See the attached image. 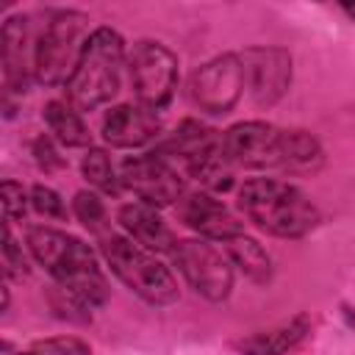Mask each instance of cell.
Masks as SVG:
<instances>
[{
	"label": "cell",
	"instance_id": "cell-1",
	"mask_svg": "<svg viewBox=\"0 0 355 355\" xmlns=\"http://www.w3.org/2000/svg\"><path fill=\"white\" fill-rule=\"evenodd\" d=\"M28 250L58 280V286L80 300L86 308H97L108 300L105 275L89 244H83L80 239L39 225L28 230Z\"/></svg>",
	"mask_w": 355,
	"mask_h": 355
},
{
	"label": "cell",
	"instance_id": "cell-2",
	"mask_svg": "<svg viewBox=\"0 0 355 355\" xmlns=\"http://www.w3.org/2000/svg\"><path fill=\"white\" fill-rule=\"evenodd\" d=\"M239 208L244 216L280 239H297L316 227L319 211L305 191L277 178H250L239 189Z\"/></svg>",
	"mask_w": 355,
	"mask_h": 355
},
{
	"label": "cell",
	"instance_id": "cell-3",
	"mask_svg": "<svg viewBox=\"0 0 355 355\" xmlns=\"http://www.w3.org/2000/svg\"><path fill=\"white\" fill-rule=\"evenodd\" d=\"M172 166H183L189 178H194L205 191H227L236 178V164L227 155L225 133L205 128L194 119H183L155 150Z\"/></svg>",
	"mask_w": 355,
	"mask_h": 355
},
{
	"label": "cell",
	"instance_id": "cell-4",
	"mask_svg": "<svg viewBox=\"0 0 355 355\" xmlns=\"http://www.w3.org/2000/svg\"><path fill=\"white\" fill-rule=\"evenodd\" d=\"M125 67V42L114 28H94L83 44L80 61L67 80V103L78 111H94L119 92Z\"/></svg>",
	"mask_w": 355,
	"mask_h": 355
},
{
	"label": "cell",
	"instance_id": "cell-5",
	"mask_svg": "<svg viewBox=\"0 0 355 355\" xmlns=\"http://www.w3.org/2000/svg\"><path fill=\"white\" fill-rule=\"evenodd\" d=\"M103 258L111 272L144 302L150 305H169L178 300V283L172 272L128 236H105L103 239Z\"/></svg>",
	"mask_w": 355,
	"mask_h": 355
},
{
	"label": "cell",
	"instance_id": "cell-6",
	"mask_svg": "<svg viewBox=\"0 0 355 355\" xmlns=\"http://www.w3.org/2000/svg\"><path fill=\"white\" fill-rule=\"evenodd\" d=\"M86 22L89 19L80 11H58L47 19L44 31L36 39V58H33V78L39 83L67 86L89 39Z\"/></svg>",
	"mask_w": 355,
	"mask_h": 355
},
{
	"label": "cell",
	"instance_id": "cell-7",
	"mask_svg": "<svg viewBox=\"0 0 355 355\" xmlns=\"http://www.w3.org/2000/svg\"><path fill=\"white\" fill-rule=\"evenodd\" d=\"M128 75L136 103L150 111H164L178 89V55L161 42L141 39L128 55Z\"/></svg>",
	"mask_w": 355,
	"mask_h": 355
},
{
	"label": "cell",
	"instance_id": "cell-8",
	"mask_svg": "<svg viewBox=\"0 0 355 355\" xmlns=\"http://www.w3.org/2000/svg\"><path fill=\"white\" fill-rule=\"evenodd\" d=\"M169 255L178 272L200 297L211 302L227 300L233 288V263L208 239H180Z\"/></svg>",
	"mask_w": 355,
	"mask_h": 355
},
{
	"label": "cell",
	"instance_id": "cell-9",
	"mask_svg": "<svg viewBox=\"0 0 355 355\" xmlns=\"http://www.w3.org/2000/svg\"><path fill=\"white\" fill-rule=\"evenodd\" d=\"M244 67L236 53H222L202 67H197L189 78V97L191 103L214 116L233 111L239 97L244 94Z\"/></svg>",
	"mask_w": 355,
	"mask_h": 355
},
{
	"label": "cell",
	"instance_id": "cell-10",
	"mask_svg": "<svg viewBox=\"0 0 355 355\" xmlns=\"http://www.w3.org/2000/svg\"><path fill=\"white\" fill-rule=\"evenodd\" d=\"M119 178L122 189L133 191L139 202H147L153 208H166L186 197V183L180 172L158 153L125 158L119 166Z\"/></svg>",
	"mask_w": 355,
	"mask_h": 355
},
{
	"label": "cell",
	"instance_id": "cell-11",
	"mask_svg": "<svg viewBox=\"0 0 355 355\" xmlns=\"http://www.w3.org/2000/svg\"><path fill=\"white\" fill-rule=\"evenodd\" d=\"M244 86L255 105H275L291 86V55L280 47H247L241 55Z\"/></svg>",
	"mask_w": 355,
	"mask_h": 355
},
{
	"label": "cell",
	"instance_id": "cell-12",
	"mask_svg": "<svg viewBox=\"0 0 355 355\" xmlns=\"http://www.w3.org/2000/svg\"><path fill=\"white\" fill-rule=\"evenodd\" d=\"M227 155L236 166L244 169H280V153H283V130H277L269 122L250 119L239 122L225 133Z\"/></svg>",
	"mask_w": 355,
	"mask_h": 355
},
{
	"label": "cell",
	"instance_id": "cell-13",
	"mask_svg": "<svg viewBox=\"0 0 355 355\" xmlns=\"http://www.w3.org/2000/svg\"><path fill=\"white\" fill-rule=\"evenodd\" d=\"M178 214L186 227L200 233L208 241H227L239 233H244L241 222L211 194V191H191L178 202Z\"/></svg>",
	"mask_w": 355,
	"mask_h": 355
},
{
	"label": "cell",
	"instance_id": "cell-14",
	"mask_svg": "<svg viewBox=\"0 0 355 355\" xmlns=\"http://www.w3.org/2000/svg\"><path fill=\"white\" fill-rule=\"evenodd\" d=\"M0 55H3V80L8 92H25L33 75L36 44L31 39L28 17H8L0 33Z\"/></svg>",
	"mask_w": 355,
	"mask_h": 355
},
{
	"label": "cell",
	"instance_id": "cell-15",
	"mask_svg": "<svg viewBox=\"0 0 355 355\" xmlns=\"http://www.w3.org/2000/svg\"><path fill=\"white\" fill-rule=\"evenodd\" d=\"M158 130H161L158 114L144 108L141 103L114 105L103 119V139L119 150L141 147V144L153 141L158 136Z\"/></svg>",
	"mask_w": 355,
	"mask_h": 355
},
{
	"label": "cell",
	"instance_id": "cell-16",
	"mask_svg": "<svg viewBox=\"0 0 355 355\" xmlns=\"http://www.w3.org/2000/svg\"><path fill=\"white\" fill-rule=\"evenodd\" d=\"M116 219H119L122 230L128 233V239L136 241L139 247H144L147 252H172V247L178 244L175 233L169 230V225L164 222L158 208H153L147 202L122 205Z\"/></svg>",
	"mask_w": 355,
	"mask_h": 355
},
{
	"label": "cell",
	"instance_id": "cell-17",
	"mask_svg": "<svg viewBox=\"0 0 355 355\" xmlns=\"http://www.w3.org/2000/svg\"><path fill=\"white\" fill-rule=\"evenodd\" d=\"M308 330H311V319L305 313H297V316H291V319H286L269 330L239 338L233 347L241 355H286L288 349H294L305 338Z\"/></svg>",
	"mask_w": 355,
	"mask_h": 355
},
{
	"label": "cell",
	"instance_id": "cell-18",
	"mask_svg": "<svg viewBox=\"0 0 355 355\" xmlns=\"http://www.w3.org/2000/svg\"><path fill=\"white\" fill-rule=\"evenodd\" d=\"M324 164V150L308 130H283V153H280V169L288 175H316Z\"/></svg>",
	"mask_w": 355,
	"mask_h": 355
},
{
	"label": "cell",
	"instance_id": "cell-19",
	"mask_svg": "<svg viewBox=\"0 0 355 355\" xmlns=\"http://www.w3.org/2000/svg\"><path fill=\"white\" fill-rule=\"evenodd\" d=\"M44 116V125L47 130L53 133V139L64 147H86L92 139H89V128L83 125L78 108H72L69 103H61V100H50L42 111Z\"/></svg>",
	"mask_w": 355,
	"mask_h": 355
},
{
	"label": "cell",
	"instance_id": "cell-20",
	"mask_svg": "<svg viewBox=\"0 0 355 355\" xmlns=\"http://www.w3.org/2000/svg\"><path fill=\"white\" fill-rule=\"evenodd\" d=\"M222 247H225V255L230 258V263H236L255 283H266L272 277V258L255 239L239 233V236L222 241Z\"/></svg>",
	"mask_w": 355,
	"mask_h": 355
},
{
	"label": "cell",
	"instance_id": "cell-21",
	"mask_svg": "<svg viewBox=\"0 0 355 355\" xmlns=\"http://www.w3.org/2000/svg\"><path fill=\"white\" fill-rule=\"evenodd\" d=\"M80 169H83V178L89 180V186H94L97 191L111 194V197H116V194L122 191V178H119V172L114 169V164H111V158H108L105 150L89 147V153L83 155Z\"/></svg>",
	"mask_w": 355,
	"mask_h": 355
},
{
	"label": "cell",
	"instance_id": "cell-22",
	"mask_svg": "<svg viewBox=\"0 0 355 355\" xmlns=\"http://www.w3.org/2000/svg\"><path fill=\"white\" fill-rule=\"evenodd\" d=\"M72 211L75 216L94 233H103L105 230V222H108V214H105V205L103 200L94 194V191H78L75 200H72Z\"/></svg>",
	"mask_w": 355,
	"mask_h": 355
},
{
	"label": "cell",
	"instance_id": "cell-23",
	"mask_svg": "<svg viewBox=\"0 0 355 355\" xmlns=\"http://www.w3.org/2000/svg\"><path fill=\"white\" fill-rule=\"evenodd\" d=\"M0 202H3L6 222L25 219V214H28V194H25V189L19 183L3 180V186H0Z\"/></svg>",
	"mask_w": 355,
	"mask_h": 355
},
{
	"label": "cell",
	"instance_id": "cell-24",
	"mask_svg": "<svg viewBox=\"0 0 355 355\" xmlns=\"http://www.w3.org/2000/svg\"><path fill=\"white\" fill-rule=\"evenodd\" d=\"M31 205L47 219H64L67 216V208H64V200L58 197V191L50 186H42V183H36L31 189Z\"/></svg>",
	"mask_w": 355,
	"mask_h": 355
},
{
	"label": "cell",
	"instance_id": "cell-25",
	"mask_svg": "<svg viewBox=\"0 0 355 355\" xmlns=\"http://www.w3.org/2000/svg\"><path fill=\"white\" fill-rule=\"evenodd\" d=\"M3 263H6V275H14V277L28 275V261L22 255V244H17L8 225L3 227Z\"/></svg>",
	"mask_w": 355,
	"mask_h": 355
},
{
	"label": "cell",
	"instance_id": "cell-26",
	"mask_svg": "<svg viewBox=\"0 0 355 355\" xmlns=\"http://www.w3.org/2000/svg\"><path fill=\"white\" fill-rule=\"evenodd\" d=\"M36 352L42 355H89V347L78 338H47V341H39L36 344Z\"/></svg>",
	"mask_w": 355,
	"mask_h": 355
},
{
	"label": "cell",
	"instance_id": "cell-27",
	"mask_svg": "<svg viewBox=\"0 0 355 355\" xmlns=\"http://www.w3.org/2000/svg\"><path fill=\"white\" fill-rule=\"evenodd\" d=\"M33 153H36V158H39V164H42V166H64V161L55 155V150H53L50 139H44V136H39V139H36Z\"/></svg>",
	"mask_w": 355,
	"mask_h": 355
},
{
	"label": "cell",
	"instance_id": "cell-28",
	"mask_svg": "<svg viewBox=\"0 0 355 355\" xmlns=\"http://www.w3.org/2000/svg\"><path fill=\"white\" fill-rule=\"evenodd\" d=\"M341 8H344V11H347V14L352 17V19H355V3H349V0H344V3H341Z\"/></svg>",
	"mask_w": 355,
	"mask_h": 355
},
{
	"label": "cell",
	"instance_id": "cell-29",
	"mask_svg": "<svg viewBox=\"0 0 355 355\" xmlns=\"http://www.w3.org/2000/svg\"><path fill=\"white\" fill-rule=\"evenodd\" d=\"M22 355H42V352H22Z\"/></svg>",
	"mask_w": 355,
	"mask_h": 355
}]
</instances>
